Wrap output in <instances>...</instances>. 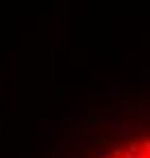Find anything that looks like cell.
Here are the masks:
<instances>
[{
    "instance_id": "6da1fadb",
    "label": "cell",
    "mask_w": 150,
    "mask_h": 158,
    "mask_svg": "<svg viewBox=\"0 0 150 158\" xmlns=\"http://www.w3.org/2000/svg\"><path fill=\"white\" fill-rule=\"evenodd\" d=\"M139 148H142L144 156H146V158H150V139H146V141H139Z\"/></svg>"
},
{
    "instance_id": "7a4b0ae2",
    "label": "cell",
    "mask_w": 150,
    "mask_h": 158,
    "mask_svg": "<svg viewBox=\"0 0 150 158\" xmlns=\"http://www.w3.org/2000/svg\"><path fill=\"white\" fill-rule=\"evenodd\" d=\"M126 150H129V152H139V150H142V148H139V141H133Z\"/></svg>"
},
{
    "instance_id": "3957f363",
    "label": "cell",
    "mask_w": 150,
    "mask_h": 158,
    "mask_svg": "<svg viewBox=\"0 0 150 158\" xmlns=\"http://www.w3.org/2000/svg\"><path fill=\"white\" fill-rule=\"evenodd\" d=\"M122 152H125L122 148H114V150H112V156H122Z\"/></svg>"
},
{
    "instance_id": "277c9868",
    "label": "cell",
    "mask_w": 150,
    "mask_h": 158,
    "mask_svg": "<svg viewBox=\"0 0 150 158\" xmlns=\"http://www.w3.org/2000/svg\"><path fill=\"white\" fill-rule=\"evenodd\" d=\"M112 158H120V156H112Z\"/></svg>"
}]
</instances>
